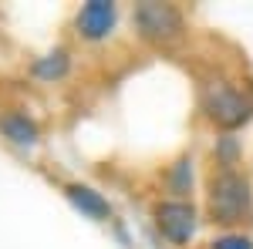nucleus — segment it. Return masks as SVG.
<instances>
[{"label":"nucleus","instance_id":"f257e3e1","mask_svg":"<svg viewBox=\"0 0 253 249\" xmlns=\"http://www.w3.org/2000/svg\"><path fill=\"white\" fill-rule=\"evenodd\" d=\"M206 209L210 219L219 226H240L253 219V192L250 178L240 175L236 169H219L210 178V192H206Z\"/></svg>","mask_w":253,"mask_h":249},{"label":"nucleus","instance_id":"f03ea898","mask_svg":"<svg viewBox=\"0 0 253 249\" xmlns=\"http://www.w3.org/2000/svg\"><path fill=\"white\" fill-rule=\"evenodd\" d=\"M199 105H203L206 118L216 121L219 128H240L253 115V101L226 81H206L199 88Z\"/></svg>","mask_w":253,"mask_h":249},{"label":"nucleus","instance_id":"7ed1b4c3","mask_svg":"<svg viewBox=\"0 0 253 249\" xmlns=\"http://www.w3.org/2000/svg\"><path fill=\"white\" fill-rule=\"evenodd\" d=\"M135 27L145 40H156V44H169V40L182 37L186 31V20L182 10L172 3H156V0H145L135 7Z\"/></svg>","mask_w":253,"mask_h":249},{"label":"nucleus","instance_id":"20e7f679","mask_svg":"<svg viewBox=\"0 0 253 249\" xmlns=\"http://www.w3.org/2000/svg\"><path fill=\"white\" fill-rule=\"evenodd\" d=\"M156 226L169 243L182 246V243L193 239V232H196V209L189 206V202H182V199L162 202V206L156 209Z\"/></svg>","mask_w":253,"mask_h":249},{"label":"nucleus","instance_id":"39448f33","mask_svg":"<svg viewBox=\"0 0 253 249\" xmlns=\"http://www.w3.org/2000/svg\"><path fill=\"white\" fill-rule=\"evenodd\" d=\"M112 27H115V3H108V0H91V3H84L78 10L81 37L101 40V37L112 34Z\"/></svg>","mask_w":253,"mask_h":249},{"label":"nucleus","instance_id":"423d86ee","mask_svg":"<svg viewBox=\"0 0 253 249\" xmlns=\"http://www.w3.org/2000/svg\"><path fill=\"white\" fill-rule=\"evenodd\" d=\"M68 199L75 202V209H81L91 219H108L112 215V206L101 199V192L88 189V185H68Z\"/></svg>","mask_w":253,"mask_h":249},{"label":"nucleus","instance_id":"0eeeda50","mask_svg":"<svg viewBox=\"0 0 253 249\" xmlns=\"http://www.w3.org/2000/svg\"><path fill=\"white\" fill-rule=\"evenodd\" d=\"M0 132L17 145H34L38 142V125L24 115H3L0 118Z\"/></svg>","mask_w":253,"mask_h":249},{"label":"nucleus","instance_id":"6e6552de","mask_svg":"<svg viewBox=\"0 0 253 249\" xmlns=\"http://www.w3.org/2000/svg\"><path fill=\"white\" fill-rule=\"evenodd\" d=\"M34 71H38L41 77H61L64 74V71H68V54H47V58L44 61H38V64H34Z\"/></svg>","mask_w":253,"mask_h":249},{"label":"nucleus","instance_id":"1a4fd4ad","mask_svg":"<svg viewBox=\"0 0 253 249\" xmlns=\"http://www.w3.org/2000/svg\"><path fill=\"white\" fill-rule=\"evenodd\" d=\"M189 165H193V162H186V158H182V162H175V172H172V189L175 192H186V189H189V182H193V169H189Z\"/></svg>","mask_w":253,"mask_h":249},{"label":"nucleus","instance_id":"9d476101","mask_svg":"<svg viewBox=\"0 0 253 249\" xmlns=\"http://www.w3.org/2000/svg\"><path fill=\"white\" fill-rule=\"evenodd\" d=\"M213 249H253V239H247V236H219L213 243Z\"/></svg>","mask_w":253,"mask_h":249}]
</instances>
